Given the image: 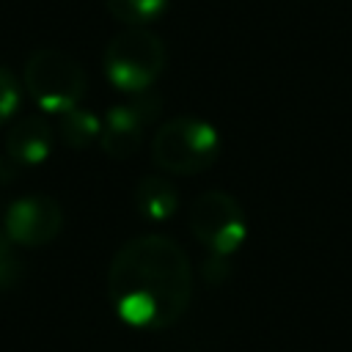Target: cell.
I'll list each match as a JSON object with an SVG mask.
<instances>
[{"label":"cell","mask_w":352,"mask_h":352,"mask_svg":"<svg viewBox=\"0 0 352 352\" xmlns=\"http://www.w3.org/2000/svg\"><path fill=\"white\" fill-rule=\"evenodd\" d=\"M190 231L212 253L228 258L248 236L242 204L226 190H206L190 206Z\"/></svg>","instance_id":"5"},{"label":"cell","mask_w":352,"mask_h":352,"mask_svg":"<svg viewBox=\"0 0 352 352\" xmlns=\"http://www.w3.org/2000/svg\"><path fill=\"white\" fill-rule=\"evenodd\" d=\"M192 280V264L179 242L165 234H143L116 250L107 270V297L124 324L165 330L184 316Z\"/></svg>","instance_id":"1"},{"label":"cell","mask_w":352,"mask_h":352,"mask_svg":"<svg viewBox=\"0 0 352 352\" xmlns=\"http://www.w3.org/2000/svg\"><path fill=\"white\" fill-rule=\"evenodd\" d=\"M165 44L148 28H126L116 33L102 52L107 82L129 96L151 91L165 69Z\"/></svg>","instance_id":"3"},{"label":"cell","mask_w":352,"mask_h":352,"mask_svg":"<svg viewBox=\"0 0 352 352\" xmlns=\"http://www.w3.org/2000/svg\"><path fill=\"white\" fill-rule=\"evenodd\" d=\"M55 129L44 116H22L6 132V157L16 168L41 165L52 154Z\"/></svg>","instance_id":"8"},{"label":"cell","mask_w":352,"mask_h":352,"mask_svg":"<svg viewBox=\"0 0 352 352\" xmlns=\"http://www.w3.org/2000/svg\"><path fill=\"white\" fill-rule=\"evenodd\" d=\"M99 132H102V118L80 104L58 116V138L69 148H77V151L88 148L94 140H99Z\"/></svg>","instance_id":"10"},{"label":"cell","mask_w":352,"mask_h":352,"mask_svg":"<svg viewBox=\"0 0 352 352\" xmlns=\"http://www.w3.org/2000/svg\"><path fill=\"white\" fill-rule=\"evenodd\" d=\"M22 82L36 107L55 116L77 107L88 91L85 69L69 52L55 47H41L28 58Z\"/></svg>","instance_id":"4"},{"label":"cell","mask_w":352,"mask_h":352,"mask_svg":"<svg viewBox=\"0 0 352 352\" xmlns=\"http://www.w3.org/2000/svg\"><path fill=\"white\" fill-rule=\"evenodd\" d=\"M162 110V96L154 91L135 94L129 102L107 107L102 118V132H99V146L110 160H126L132 157L140 143L146 126L160 116Z\"/></svg>","instance_id":"6"},{"label":"cell","mask_w":352,"mask_h":352,"mask_svg":"<svg viewBox=\"0 0 352 352\" xmlns=\"http://www.w3.org/2000/svg\"><path fill=\"white\" fill-rule=\"evenodd\" d=\"M135 209L148 223H168L179 209V187L168 176H143L135 184Z\"/></svg>","instance_id":"9"},{"label":"cell","mask_w":352,"mask_h":352,"mask_svg":"<svg viewBox=\"0 0 352 352\" xmlns=\"http://www.w3.org/2000/svg\"><path fill=\"white\" fill-rule=\"evenodd\" d=\"M170 0H104L107 11L126 28H146L168 11Z\"/></svg>","instance_id":"11"},{"label":"cell","mask_w":352,"mask_h":352,"mask_svg":"<svg viewBox=\"0 0 352 352\" xmlns=\"http://www.w3.org/2000/svg\"><path fill=\"white\" fill-rule=\"evenodd\" d=\"M19 278H22V261L14 253V242L0 228V292L16 286Z\"/></svg>","instance_id":"13"},{"label":"cell","mask_w":352,"mask_h":352,"mask_svg":"<svg viewBox=\"0 0 352 352\" xmlns=\"http://www.w3.org/2000/svg\"><path fill=\"white\" fill-rule=\"evenodd\" d=\"M63 228V209L50 195H22L6 206L3 231L19 248H41Z\"/></svg>","instance_id":"7"},{"label":"cell","mask_w":352,"mask_h":352,"mask_svg":"<svg viewBox=\"0 0 352 352\" xmlns=\"http://www.w3.org/2000/svg\"><path fill=\"white\" fill-rule=\"evenodd\" d=\"M22 104V85L14 77V72H8L6 66H0V126L8 124L16 110Z\"/></svg>","instance_id":"12"},{"label":"cell","mask_w":352,"mask_h":352,"mask_svg":"<svg viewBox=\"0 0 352 352\" xmlns=\"http://www.w3.org/2000/svg\"><path fill=\"white\" fill-rule=\"evenodd\" d=\"M220 146L223 143L214 124L198 116H176L157 126L151 160L170 176H192L217 162Z\"/></svg>","instance_id":"2"}]
</instances>
